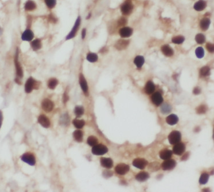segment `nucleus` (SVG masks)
Masks as SVG:
<instances>
[{
	"instance_id": "obj_8",
	"label": "nucleus",
	"mask_w": 214,
	"mask_h": 192,
	"mask_svg": "<svg viewBox=\"0 0 214 192\" xmlns=\"http://www.w3.org/2000/svg\"><path fill=\"white\" fill-rule=\"evenodd\" d=\"M133 9V5L130 1H127L122 4L121 7V11L123 15H130Z\"/></svg>"
},
{
	"instance_id": "obj_21",
	"label": "nucleus",
	"mask_w": 214,
	"mask_h": 192,
	"mask_svg": "<svg viewBox=\"0 0 214 192\" xmlns=\"http://www.w3.org/2000/svg\"><path fill=\"white\" fill-rule=\"evenodd\" d=\"M173 155V151L168 149H164L160 152V158L163 160H167L170 159Z\"/></svg>"
},
{
	"instance_id": "obj_51",
	"label": "nucleus",
	"mask_w": 214,
	"mask_h": 192,
	"mask_svg": "<svg viewBox=\"0 0 214 192\" xmlns=\"http://www.w3.org/2000/svg\"><path fill=\"white\" fill-rule=\"evenodd\" d=\"M3 115L2 111L0 110V128H1L3 124Z\"/></svg>"
},
{
	"instance_id": "obj_15",
	"label": "nucleus",
	"mask_w": 214,
	"mask_h": 192,
	"mask_svg": "<svg viewBox=\"0 0 214 192\" xmlns=\"http://www.w3.org/2000/svg\"><path fill=\"white\" fill-rule=\"evenodd\" d=\"M151 100H152V103L155 106H160L162 103V102L163 101V97H162V95L159 92H155L152 95Z\"/></svg>"
},
{
	"instance_id": "obj_13",
	"label": "nucleus",
	"mask_w": 214,
	"mask_h": 192,
	"mask_svg": "<svg viewBox=\"0 0 214 192\" xmlns=\"http://www.w3.org/2000/svg\"><path fill=\"white\" fill-rule=\"evenodd\" d=\"M185 151V146L183 142H178L173 147V152L177 155H181Z\"/></svg>"
},
{
	"instance_id": "obj_14",
	"label": "nucleus",
	"mask_w": 214,
	"mask_h": 192,
	"mask_svg": "<svg viewBox=\"0 0 214 192\" xmlns=\"http://www.w3.org/2000/svg\"><path fill=\"white\" fill-rule=\"evenodd\" d=\"M79 84H80L81 88L83 90L84 93L86 96H88V84H87V82L84 76H83V75L82 73H80V76H79Z\"/></svg>"
},
{
	"instance_id": "obj_12",
	"label": "nucleus",
	"mask_w": 214,
	"mask_h": 192,
	"mask_svg": "<svg viewBox=\"0 0 214 192\" xmlns=\"http://www.w3.org/2000/svg\"><path fill=\"white\" fill-rule=\"evenodd\" d=\"M130 43L129 40L119 39L115 44L114 46L118 50H123L128 47Z\"/></svg>"
},
{
	"instance_id": "obj_9",
	"label": "nucleus",
	"mask_w": 214,
	"mask_h": 192,
	"mask_svg": "<svg viewBox=\"0 0 214 192\" xmlns=\"http://www.w3.org/2000/svg\"><path fill=\"white\" fill-rule=\"evenodd\" d=\"M21 159L30 166H34L36 163L35 158L32 154L26 153L21 156Z\"/></svg>"
},
{
	"instance_id": "obj_52",
	"label": "nucleus",
	"mask_w": 214,
	"mask_h": 192,
	"mask_svg": "<svg viewBox=\"0 0 214 192\" xmlns=\"http://www.w3.org/2000/svg\"><path fill=\"white\" fill-rule=\"evenodd\" d=\"M188 157H189V153L187 152L185 155H184V156L182 158V160H186L188 158Z\"/></svg>"
},
{
	"instance_id": "obj_28",
	"label": "nucleus",
	"mask_w": 214,
	"mask_h": 192,
	"mask_svg": "<svg viewBox=\"0 0 214 192\" xmlns=\"http://www.w3.org/2000/svg\"><path fill=\"white\" fill-rule=\"evenodd\" d=\"M31 46L34 51H38L42 48V42L39 39H36L31 42Z\"/></svg>"
},
{
	"instance_id": "obj_4",
	"label": "nucleus",
	"mask_w": 214,
	"mask_h": 192,
	"mask_svg": "<svg viewBox=\"0 0 214 192\" xmlns=\"http://www.w3.org/2000/svg\"><path fill=\"white\" fill-rule=\"evenodd\" d=\"M14 62H15V68H16L17 77V78L21 79L23 77V71L22 67L20 65V63L19 61V50H18V49H17V50H16Z\"/></svg>"
},
{
	"instance_id": "obj_7",
	"label": "nucleus",
	"mask_w": 214,
	"mask_h": 192,
	"mask_svg": "<svg viewBox=\"0 0 214 192\" xmlns=\"http://www.w3.org/2000/svg\"><path fill=\"white\" fill-rule=\"evenodd\" d=\"M176 166V162L173 159H167L161 164V167L164 171L173 170Z\"/></svg>"
},
{
	"instance_id": "obj_34",
	"label": "nucleus",
	"mask_w": 214,
	"mask_h": 192,
	"mask_svg": "<svg viewBox=\"0 0 214 192\" xmlns=\"http://www.w3.org/2000/svg\"><path fill=\"white\" fill-rule=\"evenodd\" d=\"M87 143L89 146L93 147L98 143V138L93 136H91L87 139Z\"/></svg>"
},
{
	"instance_id": "obj_1",
	"label": "nucleus",
	"mask_w": 214,
	"mask_h": 192,
	"mask_svg": "<svg viewBox=\"0 0 214 192\" xmlns=\"http://www.w3.org/2000/svg\"><path fill=\"white\" fill-rule=\"evenodd\" d=\"M39 87V83L32 77H30L25 84V91L26 93H31L33 89H38Z\"/></svg>"
},
{
	"instance_id": "obj_32",
	"label": "nucleus",
	"mask_w": 214,
	"mask_h": 192,
	"mask_svg": "<svg viewBox=\"0 0 214 192\" xmlns=\"http://www.w3.org/2000/svg\"><path fill=\"white\" fill-rule=\"evenodd\" d=\"M210 75V68L209 67L205 66L201 68L200 70V75L201 77H207Z\"/></svg>"
},
{
	"instance_id": "obj_39",
	"label": "nucleus",
	"mask_w": 214,
	"mask_h": 192,
	"mask_svg": "<svg viewBox=\"0 0 214 192\" xmlns=\"http://www.w3.org/2000/svg\"><path fill=\"white\" fill-rule=\"evenodd\" d=\"M84 113V107L81 106H77L75 109V114L77 117H80Z\"/></svg>"
},
{
	"instance_id": "obj_19",
	"label": "nucleus",
	"mask_w": 214,
	"mask_h": 192,
	"mask_svg": "<svg viewBox=\"0 0 214 192\" xmlns=\"http://www.w3.org/2000/svg\"><path fill=\"white\" fill-rule=\"evenodd\" d=\"M162 53L166 57H171L174 54V50L168 44H164L161 47Z\"/></svg>"
},
{
	"instance_id": "obj_46",
	"label": "nucleus",
	"mask_w": 214,
	"mask_h": 192,
	"mask_svg": "<svg viewBox=\"0 0 214 192\" xmlns=\"http://www.w3.org/2000/svg\"><path fill=\"white\" fill-rule=\"evenodd\" d=\"M206 48L207 50L210 53H213L214 51V46L213 44L211 43H207L206 44Z\"/></svg>"
},
{
	"instance_id": "obj_25",
	"label": "nucleus",
	"mask_w": 214,
	"mask_h": 192,
	"mask_svg": "<svg viewBox=\"0 0 214 192\" xmlns=\"http://www.w3.org/2000/svg\"><path fill=\"white\" fill-rule=\"evenodd\" d=\"M155 89V84L153 83L152 81H148L147 83V84L145 86V88H144L145 92L148 95H150L154 92Z\"/></svg>"
},
{
	"instance_id": "obj_11",
	"label": "nucleus",
	"mask_w": 214,
	"mask_h": 192,
	"mask_svg": "<svg viewBox=\"0 0 214 192\" xmlns=\"http://www.w3.org/2000/svg\"><path fill=\"white\" fill-rule=\"evenodd\" d=\"M42 107L44 111L49 113L53 110L54 108V103L49 99H44L42 103Z\"/></svg>"
},
{
	"instance_id": "obj_27",
	"label": "nucleus",
	"mask_w": 214,
	"mask_h": 192,
	"mask_svg": "<svg viewBox=\"0 0 214 192\" xmlns=\"http://www.w3.org/2000/svg\"><path fill=\"white\" fill-rule=\"evenodd\" d=\"M150 178V174L145 171L141 172L136 176V179L140 182H144Z\"/></svg>"
},
{
	"instance_id": "obj_17",
	"label": "nucleus",
	"mask_w": 214,
	"mask_h": 192,
	"mask_svg": "<svg viewBox=\"0 0 214 192\" xmlns=\"http://www.w3.org/2000/svg\"><path fill=\"white\" fill-rule=\"evenodd\" d=\"M119 34L121 37L123 38L130 37L133 34V29L131 27H124L121 28L119 31Z\"/></svg>"
},
{
	"instance_id": "obj_40",
	"label": "nucleus",
	"mask_w": 214,
	"mask_h": 192,
	"mask_svg": "<svg viewBox=\"0 0 214 192\" xmlns=\"http://www.w3.org/2000/svg\"><path fill=\"white\" fill-rule=\"evenodd\" d=\"M195 40L198 44H203L205 42V36L202 34H198L195 36Z\"/></svg>"
},
{
	"instance_id": "obj_49",
	"label": "nucleus",
	"mask_w": 214,
	"mask_h": 192,
	"mask_svg": "<svg viewBox=\"0 0 214 192\" xmlns=\"http://www.w3.org/2000/svg\"><path fill=\"white\" fill-rule=\"evenodd\" d=\"M69 100V97L68 95L66 94V92L64 93V94L63 95V102L64 103H66L68 102V101Z\"/></svg>"
},
{
	"instance_id": "obj_33",
	"label": "nucleus",
	"mask_w": 214,
	"mask_h": 192,
	"mask_svg": "<svg viewBox=\"0 0 214 192\" xmlns=\"http://www.w3.org/2000/svg\"><path fill=\"white\" fill-rule=\"evenodd\" d=\"M58 84V81L57 79L55 78H52L50 79L48 82H47V86L48 88L51 89H54L56 87Z\"/></svg>"
},
{
	"instance_id": "obj_35",
	"label": "nucleus",
	"mask_w": 214,
	"mask_h": 192,
	"mask_svg": "<svg viewBox=\"0 0 214 192\" xmlns=\"http://www.w3.org/2000/svg\"><path fill=\"white\" fill-rule=\"evenodd\" d=\"M73 124L77 129H81L85 125V121L83 119H75L74 120Z\"/></svg>"
},
{
	"instance_id": "obj_38",
	"label": "nucleus",
	"mask_w": 214,
	"mask_h": 192,
	"mask_svg": "<svg viewBox=\"0 0 214 192\" xmlns=\"http://www.w3.org/2000/svg\"><path fill=\"white\" fill-rule=\"evenodd\" d=\"M185 40V38L184 36L182 35H178L174 36V38H172V42L175 44H182Z\"/></svg>"
},
{
	"instance_id": "obj_29",
	"label": "nucleus",
	"mask_w": 214,
	"mask_h": 192,
	"mask_svg": "<svg viewBox=\"0 0 214 192\" xmlns=\"http://www.w3.org/2000/svg\"><path fill=\"white\" fill-rule=\"evenodd\" d=\"M25 8L27 11H33L36 8V4L32 0H28L25 4Z\"/></svg>"
},
{
	"instance_id": "obj_54",
	"label": "nucleus",
	"mask_w": 214,
	"mask_h": 192,
	"mask_svg": "<svg viewBox=\"0 0 214 192\" xmlns=\"http://www.w3.org/2000/svg\"><path fill=\"white\" fill-rule=\"evenodd\" d=\"M2 34H3V30L1 27H0V35H1Z\"/></svg>"
},
{
	"instance_id": "obj_42",
	"label": "nucleus",
	"mask_w": 214,
	"mask_h": 192,
	"mask_svg": "<svg viewBox=\"0 0 214 192\" xmlns=\"http://www.w3.org/2000/svg\"><path fill=\"white\" fill-rule=\"evenodd\" d=\"M44 3L49 9H52L56 7L57 1L56 0H44Z\"/></svg>"
},
{
	"instance_id": "obj_6",
	"label": "nucleus",
	"mask_w": 214,
	"mask_h": 192,
	"mask_svg": "<svg viewBox=\"0 0 214 192\" xmlns=\"http://www.w3.org/2000/svg\"><path fill=\"white\" fill-rule=\"evenodd\" d=\"M129 171V166L125 163H120L115 168V171L119 175H125Z\"/></svg>"
},
{
	"instance_id": "obj_41",
	"label": "nucleus",
	"mask_w": 214,
	"mask_h": 192,
	"mask_svg": "<svg viewBox=\"0 0 214 192\" xmlns=\"http://www.w3.org/2000/svg\"><path fill=\"white\" fill-rule=\"evenodd\" d=\"M195 54L198 58H202L204 56V50L201 47H199L195 50Z\"/></svg>"
},
{
	"instance_id": "obj_47",
	"label": "nucleus",
	"mask_w": 214,
	"mask_h": 192,
	"mask_svg": "<svg viewBox=\"0 0 214 192\" xmlns=\"http://www.w3.org/2000/svg\"><path fill=\"white\" fill-rule=\"evenodd\" d=\"M113 172L110 171V170H105V171L103 173V175L105 178L110 177L113 175Z\"/></svg>"
},
{
	"instance_id": "obj_20",
	"label": "nucleus",
	"mask_w": 214,
	"mask_h": 192,
	"mask_svg": "<svg viewBox=\"0 0 214 192\" xmlns=\"http://www.w3.org/2000/svg\"><path fill=\"white\" fill-rule=\"evenodd\" d=\"M100 162L102 166L106 169H111L113 166V161L110 158H102Z\"/></svg>"
},
{
	"instance_id": "obj_53",
	"label": "nucleus",
	"mask_w": 214,
	"mask_h": 192,
	"mask_svg": "<svg viewBox=\"0 0 214 192\" xmlns=\"http://www.w3.org/2000/svg\"><path fill=\"white\" fill-rule=\"evenodd\" d=\"M106 51H107V49H106V47H103L102 48V49L100 50V53H103V52H106Z\"/></svg>"
},
{
	"instance_id": "obj_23",
	"label": "nucleus",
	"mask_w": 214,
	"mask_h": 192,
	"mask_svg": "<svg viewBox=\"0 0 214 192\" xmlns=\"http://www.w3.org/2000/svg\"><path fill=\"white\" fill-rule=\"evenodd\" d=\"M211 21L208 18H203L200 22V27L203 31H206L209 28Z\"/></svg>"
},
{
	"instance_id": "obj_48",
	"label": "nucleus",
	"mask_w": 214,
	"mask_h": 192,
	"mask_svg": "<svg viewBox=\"0 0 214 192\" xmlns=\"http://www.w3.org/2000/svg\"><path fill=\"white\" fill-rule=\"evenodd\" d=\"M195 95H199L201 93V89L199 87H195L193 91Z\"/></svg>"
},
{
	"instance_id": "obj_26",
	"label": "nucleus",
	"mask_w": 214,
	"mask_h": 192,
	"mask_svg": "<svg viewBox=\"0 0 214 192\" xmlns=\"http://www.w3.org/2000/svg\"><path fill=\"white\" fill-rule=\"evenodd\" d=\"M145 62L144 58L141 56H137L134 59V64L136 65L138 69H140Z\"/></svg>"
},
{
	"instance_id": "obj_16",
	"label": "nucleus",
	"mask_w": 214,
	"mask_h": 192,
	"mask_svg": "<svg viewBox=\"0 0 214 192\" xmlns=\"http://www.w3.org/2000/svg\"><path fill=\"white\" fill-rule=\"evenodd\" d=\"M34 38V34L30 29H27L21 35V39L23 41H27V42H30L32 41V39Z\"/></svg>"
},
{
	"instance_id": "obj_36",
	"label": "nucleus",
	"mask_w": 214,
	"mask_h": 192,
	"mask_svg": "<svg viewBox=\"0 0 214 192\" xmlns=\"http://www.w3.org/2000/svg\"><path fill=\"white\" fill-rule=\"evenodd\" d=\"M209 175L207 173H204L201 174L200 179H199V183L200 185H205L206 184L209 179Z\"/></svg>"
},
{
	"instance_id": "obj_43",
	"label": "nucleus",
	"mask_w": 214,
	"mask_h": 192,
	"mask_svg": "<svg viewBox=\"0 0 214 192\" xmlns=\"http://www.w3.org/2000/svg\"><path fill=\"white\" fill-rule=\"evenodd\" d=\"M159 168H160V165L157 162L151 163L149 165V169L151 171H156L159 169Z\"/></svg>"
},
{
	"instance_id": "obj_45",
	"label": "nucleus",
	"mask_w": 214,
	"mask_h": 192,
	"mask_svg": "<svg viewBox=\"0 0 214 192\" xmlns=\"http://www.w3.org/2000/svg\"><path fill=\"white\" fill-rule=\"evenodd\" d=\"M127 22H128L127 19L125 17H122L120 19H119L118 21V26L119 27L124 26H125V25L127 24Z\"/></svg>"
},
{
	"instance_id": "obj_50",
	"label": "nucleus",
	"mask_w": 214,
	"mask_h": 192,
	"mask_svg": "<svg viewBox=\"0 0 214 192\" xmlns=\"http://www.w3.org/2000/svg\"><path fill=\"white\" fill-rule=\"evenodd\" d=\"M86 34H87L86 29L85 28H83V30H82V31H81V38H82V39H85Z\"/></svg>"
},
{
	"instance_id": "obj_31",
	"label": "nucleus",
	"mask_w": 214,
	"mask_h": 192,
	"mask_svg": "<svg viewBox=\"0 0 214 192\" xmlns=\"http://www.w3.org/2000/svg\"><path fill=\"white\" fill-rule=\"evenodd\" d=\"M73 136L74 138L78 142H81L83 141V132L80 130H75Z\"/></svg>"
},
{
	"instance_id": "obj_10",
	"label": "nucleus",
	"mask_w": 214,
	"mask_h": 192,
	"mask_svg": "<svg viewBox=\"0 0 214 192\" xmlns=\"http://www.w3.org/2000/svg\"><path fill=\"white\" fill-rule=\"evenodd\" d=\"M148 164V162L144 159L137 158L133 161V165L137 169L142 170L146 168Z\"/></svg>"
},
{
	"instance_id": "obj_22",
	"label": "nucleus",
	"mask_w": 214,
	"mask_h": 192,
	"mask_svg": "<svg viewBox=\"0 0 214 192\" xmlns=\"http://www.w3.org/2000/svg\"><path fill=\"white\" fill-rule=\"evenodd\" d=\"M178 117L176 114H170L166 118V121L170 125H174L178 122Z\"/></svg>"
},
{
	"instance_id": "obj_30",
	"label": "nucleus",
	"mask_w": 214,
	"mask_h": 192,
	"mask_svg": "<svg viewBox=\"0 0 214 192\" xmlns=\"http://www.w3.org/2000/svg\"><path fill=\"white\" fill-rule=\"evenodd\" d=\"M87 60L90 62H95L98 60V56L96 53H89L87 54L86 57Z\"/></svg>"
},
{
	"instance_id": "obj_3",
	"label": "nucleus",
	"mask_w": 214,
	"mask_h": 192,
	"mask_svg": "<svg viewBox=\"0 0 214 192\" xmlns=\"http://www.w3.org/2000/svg\"><path fill=\"white\" fill-rule=\"evenodd\" d=\"M108 152V148L103 144H97L93 146L92 152L95 155H103Z\"/></svg>"
},
{
	"instance_id": "obj_18",
	"label": "nucleus",
	"mask_w": 214,
	"mask_h": 192,
	"mask_svg": "<svg viewBox=\"0 0 214 192\" xmlns=\"http://www.w3.org/2000/svg\"><path fill=\"white\" fill-rule=\"evenodd\" d=\"M38 122L45 128H48L50 125V122L49 118L44 115H40L38 118Z\"/></svg>"
},
{
	"instance_id": "obj_44",
	"label": "nucleus",
	"mask_w": 214,
	"mask_h": 192,
	"mask_svg": "<svg viewBox=\"0 0 214 192\" xmlns=\"http://www.w3.org/2000/svg\"><path fill=\"white\" fill-rule=\"evenodd\" d=\"M207 111V107L205 105H201L196 109V112L199 114H202L206 113Z\"/></svg>"
},
{
	"instance_id": "obj_5",
	"label": "nucleus",
	"mask_w": 214,
	"mask_h": 192,
	"mask_svg": "<svg viewBox=\"0 0 214 192\" xmlns=\"http://www.w3.org/2000/svg\"><path fill=\"white\" fill-rule=\"evenodd\" d=\"M181 140V134L180 132L174 130L172 132L169 136V141L170 144L174 145Z\"/></svg>"
},
{
	"instance_id": "obj_2",
	"label": "nucleus",
	"mask_w": 214,
	"mask_h": 192,
	"mask_svg": "<svg viewBox=\"0 0 214 192\" xmlns=\"http://www.w3.org/2000/svg\"><path fill=\"white\" fill-rule=\"evenodd\" d=\"M80 24H81V17L80 16H79L75 21V24L74 27H72V29L71 30L69 34L66 36V40H70L74 38L76 36L77 32L79 29Z\"/></svg>"
},
{
	"instance_id": "obj_37",
	"label": "nucleus",
	"mask_w": 214,
	"mask_h": 192,
	"mask_svg": "<svg viewBox=\"0 0 214 192\" xmlns=\"http://www.w3.org/2000/svg\"><path fill=\"white\" fill-rule=\"evenodd\" d=\"M160 110L161 113L163 114H168L172 110V107L170 105L167 103H164L160 107Z\"/></svg>"
},
{
	"instance_id": "obj_24",
	"label": "nucleus",
	"mask_w": 214,
	"mask_h": 192,
	"mask_svg": "<svg viewBox=\"0 0 214 192\" xmlns=\"http://www.w3.org/2000/svg\"><path fill=\"white\" fill-rule=\"evenodd\" d=\"M207 7V3L204 0H199L194 4L193 8L197 11H202Z\"/></svg>"
}]
</instances>
